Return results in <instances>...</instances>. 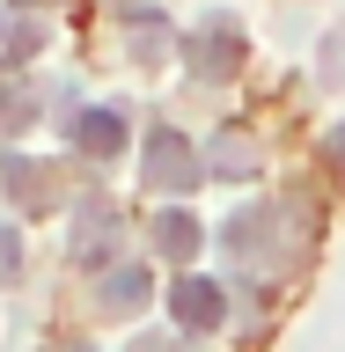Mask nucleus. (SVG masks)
Listing matches in <instances>:
<instances>
[{
	"label": "nucleus",
	"instance_id": "13",
	"mask_svg": "<svg viewBox=\"0 0 345 352\" xmlns=\"http://www.w3.org/2000/svg\"><path fill=\"white\" fill-rule=\"evenodd\" d=\"M30 118H37V88L22 81V74H8V66H0V132H22Z\"/></svg>",
	"mask_w": 345,
	"mask_h": 352
},
{
	"label": "nucleus",
	"instance_id": "2",
	"mask_svg": "<svg viewBox=\"0 0 345 352\" xmlns=\"http://www.w3.org/2000/svg\"><path fill=\"white\" fill-rule=\"evenodd\" d=\"M140 169H147L154 191H198V184H206V162H198V147L176 125H154L147 132V162H140Z\"/></svg>",
	"mask_w": 345,
	"mask_h": 352
},
{
	"label": "nucleus",
	"instance_id": "12",
	"mask_svg": "<svg viewBox=\"0 0 345 352\" xmlns=\"http://www.w3.org/2000/svg\"><path fill=\"white\" fill-rule=\"evenodd\" d=\"M37 44H44V22L37 15H0V66H8V74H15Z\"/></svg>",
	"mask_w": 345,
	"mask_h": 352
},
{
	"label": "nucleus",
	"instance_id": "7",
	"mask_svg": "<svg viewBox=\"0 0 345 352\" xmlns=\"http://www.w3.org/2000/svg\"><path fill=\"white\" fill-rule=\"evenodd\" d=\"M118 147H125V110H81V118H74V154L118 162Z\"/></svg>",
	"mask_w": 345,
	"mask_h": 352
},
{
	"label": "nucleus",
	"instance_id": "10",
	"mask_svg": "<svg viewBox=\"0 0 345 352\" xmlns=\"http://www.w3.org/2000/svg\"><path fill=\"white\" fill-rule=\"evenodd\" d=\"M147 235H154V250H162L169 264H191V257H198V242H206V228H198L184 206H169V213H154Z\"/></svg>",
	"mask_w": 345,
	"mask_h": 352
},
{
	"label": "nucleus",
	"instance_id": "1",
	"mask_svg": "<svg viewBox=\"0 0 345 352\" xmlns=\"http://www.w3.org/2000/svg\"><path fill=\"white\" fill-rule=\"evenodd\" d=\"M302 220H309V206H242L220 242H228L236 264H264V272H272V264H286L294 250H302V242L280 235V228H302Z\"/></svg>",
	"mask_w": 345,
	"mask_h": 352
},
{
	"label": "nucleus",
	"instance_id": "9",
	"mask_svg": "<svg viewBox=\"0 0 345 352\" xmlns=\"http://www.w3.org/2000/svg\"><path fill=\"white\" fill-rule=\"evenodd\" d=\"M264 169V154H258V140H250V132H220L213 140V154H206V176H228V184H242V176H258Z\"/></svg>",
	"mask_w": 345,
	"mask_h": 352
},
{
	"label": "nucleus",
	"instance_id": "18",
	"mask_svg": "<svg viewBox=\"0 0 345 352\" xmlns=\"http://www.w3.org/2000/svg\"><path fill=\"white\" fill-rule=\"evenodd\" d=\"M44 352H96V345H81V338H59V345H44Z\"/></svg>",
	"mask_w": 345,
	"mask_h": 352
},
{
	"label": "nucleus",
	"instance_id": "17",
	"mask_svg": "<svg viewBox=\"0 0 345 352\" xmlns=\"http://www.w3.org/2000/svg\"><path fill=\"white\" fill-rule=\"evenodd\" d=\"M132 352H191V345H184V338H140Z\"/></svg>",
	"mask_w": 345,
	"mask_h": 352
},
{
	"label": "nucleus",
	"instance_id": "6",
	"mask_svg": "<svg viewBox=\"0 0 345 352\" xmlns=\"http://www.w3.org/2000/svg\"><path fill=\"white\" fill-rule=\"evenodd\" d=\"M110 250H118V206L110 198H88L81 206V235H74V264H110Z\"/></svg>",
	"mask_w": 345,
	"mask_h": 352
},
{
	"label": "nucleus",
	"instance_id": "15",
	"mask_svg": "<svg viewBox=\"0 0 345 352\" xmlns=\"http://www.w3.org/2000/svg\"><path fill=\"white\" fill-rule=\"evenodd\" d=\"M324 81H345V37L324 44Z\"/></svg>",
	"mask_w": 345,
	"mask_h": 352
},
{
	"label": "nucleus",
	"instance_id": "4",
	"mask_svg": "<svg viewBox=\"0 0 345 352\" xmlns=\"http://www.w3.org/2000/svg\"><path fill=\"white\" fill-rule=\"evenodd\" d=\"M52 162H30V154H0V198H15L22 213H44L59 206V184H52Z\"/></svg>",
	"mask_w": 345,
	"mask_h": 352
},
{
	"label": "nucleus",
	"instance_id": "3",
	"mask_svg": "<svg viewBox=\"0 0 345 352\" xmlns=\"http://www.w3.org/2000/svg\"><path fill=\"white\" fill-rule=\"evenodd\" d=\"M184 59H191L198 81H228V74L242 66V30H236L228 15H206V22L191 30V44H184Z\"/></svg>",
	"mask_w": 345,
	"mask_h": 352
},
{
	"label": "nucleus",
	"instance_id": "16",
	"mask_svg": "<svg viewBox=\"0 0 345 352\" xmlns=\"http://www.w3.org/2000/svg\"><path fill=\"white\" fill-rule=\"evenodd\" d=\"M324 162L345 176V125H331V132H324Z\"/></svg>",
	"mask_w": 345,
	"mask_h": 352
},
{
	"label": "nucleus",
	"instance_id": "14",
	"mask_svg": "<svg viewBox=\"0 0 345 352\" xmlns=\"http://www.w3.org/2000/svg\"><path fill=\"white\" fill-rule=\"evenodd\" d=\"M15 272H22V235L0 228V279H15Z\"/></svg>",
	"mask_w": 345,
	"mask_h": 352
},
{
	"label": "nucleus",
	"instance_id": "11",
	"mask_svg": "<svg viewBox=\"0 0 345 352\" xmlns=\"http://www.w3.org/2000/svg\"><path fill=\"white\" fill-rule=\"evenodd\" d=\"M125 22H132V59H162V52H169V22H162V8L125 0Z\"/></svg>",
	"mask_w": 345,
	"mask_h": 352
},
{
	"label": "nucleus",
	"instance_id": "5",
	"mask_svg": "<svg viewBox=\"0 0 345 352\" xmlns=\"http://www.w3.org/2000/svg\"><path fill=\"white\" fill-rule=\"evenodd\" d=\"M169 316L191 330V338H198V330H220V323H228V294H220L213 279H176L169 286Z\"/></svg>",
	"mask_w": 345,
	"mask_h": 352
},
{
	"label": "nucleus",
	"instance_id": "8",
	"mask_svg": "<svg viewBox=\"0 0 345 352\" xmlns=\"http://www.w3.org/2000/svg\"><path fill=\"white\" fill-rule=\"evenodd\" d=\"M154 279H147V264H110L103 286H96V308L103 316H132V308H147Z\"/></svg>",
	"mask_w": 345,
	"mask_h": 352
}]
</instances>
